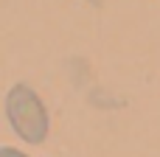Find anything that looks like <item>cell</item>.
<instances>
[{"label":"cell","instance_id":"cell-1","mask_svg":"<svg viewBox=\"0 0 160 157\" xmlns=\"http://www.w3.org/2000/svg\"><path fill=\"white\" fill-rule=\"evenodd\" d=\"M6 115L11 129L25 143H42L48 138V112L39 96L28 84H14L6 96Z\"/></svg>","mask_w":160,"mask_h":157},{"label":"cell","instance_id":"cell-2","mask_svg":"<svg viewBox=\"0 0 160 157\" xmlns=\"http://www.w3.org/2000/svg\"><path fill=\"white\" fill-rule=\"evenodd\" d=\"M0 157H28V155L17 152V149H11V146H3V149H0Z\"/></svg>","mask_w":160,"mask_h":157}]
</instances>
